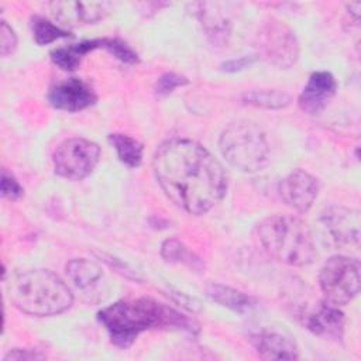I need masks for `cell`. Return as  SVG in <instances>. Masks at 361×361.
Here are the masks:
<instances>
[{"instance_id": "6da1fadb", "label": "cell", "mask_w": 361, "mask_h": 361, "mask_svg": "<svg viewBox=\"0 0 361 361\" xmlns=\"http://www.w3.org/2000/svg\"><path fill=\"white\" fill-rule=\"evenodd\" d=\"M154 175L169 200L189 214H204L227 192L223 165L199 142L173 138L162 142L152 158Z\"/></svg>"}, {"instance_id": "7a4b0ae2", "label": "cell", "mask_w": 361, "mask_h": 361, "mask_svg": "<svg viewBox=\"0 0 361 361\" xmlns=\"http://www.w3.org/2000/svg\"><path fill=\"white\" fill-rule=\"evenodd\" d=\"M99 320L106 327L111 341L123 348L130 347L140 333L154 327H176L196 330L195 323L179 312L151 299H123L102 309Z\"/></svg>"}, {"instance_id": "3957f363", "label": "cell", "mask_w": 361, "mask_h": 361, "mask_svg": "<svg viewBox=\"0 0 361 361\" xmlns=\"http://www.w3.org/2000/svg\"><path fill=\"white\" fill-rule=\"evenodd\" d=\"M7 295L18 310L38 317L63 313L73 303L69 286L48 269H30L10 276Z\"/></svg>"}, {"instance_id": "277c9868", "label": "cell", "mask_w": 361, "mask_h": 361, "mask_svg": "<svg viewBox=\"0 0 361 361\" xmlns=\"http://www.w3.org/2000/svg\"><path fill=\"white\" fill-rule=\"evenodd\" d=\"M257 231L264 250L283 264L305 267L317 258L313 234L296 216H269L258 224Z\"/></svg>"}, {"instance_id": "5b68a950", "label": "cell", "mask_w": 361, "mask_h": 361, "mask_svg": "<svg viewBox=\"0 0 361 361\" xmlns=\"http://www.w3.org/2000/svg\"><path fill=\"white\" fill-rule=\"evenodd\" d=\"M219 147L224 159L244 172H257L269 164L265 133L251 121H235L224 128Z\"/></svg>"}, {"instance_id": "8992f818", "label": "cell", "mask_w": 361, "mask_h": 361, "mask_svg": "<svg viewBox=\"0 0 361 361\" xmlns=\"http://www.w3.org/2000/svg\"><path fill=\"white\" fill-rule=\"evenodd\" d=\"M361 283V265L357 258L333 255L322 267L319 285L326 300L334 306L351 302Z\"/></svg>"}, {"instance_id": "52a82bcc", "label": "cell", "mask_w": 361, "mask_h": 361, "mask_svg": "<svg viewBox=\"0 0 361 361\" xmlns=\"http://www.w3.org/2000/svg\"><path fill=\"white\" fill-rule=\"evenodd\" d=\"M100 147L85 138H69L55 149V173L69 180H80L92 173L100 159Z\"/></svg>"}, {"instance_id": "ba28073f", "label": "cell", "mask_w": 361, "mask_h": 361, "mask_svg": "<svg viewBox=\"0 0 361 361\" xmlns=\"http://www.w3.org/2000/svg\"><path fill=\"white\" fill-rule=\"evenodd\" d=\"M261 56L282 69L292 68L299 59V42L290 27L278 20L268 21L258 32Z\"/></svg>"}, {"instance_id": "9c48e42d", "label": "cell", "mask_w": 361, "mask_h": 361, "mask_svg": "<svg viewBox=\"0 0 361 361\" xmlns=\"http://www.w3.org/2000/svg\"><path fill=\"white\" fill-rule=\"evenodd\" d=\"M320 221L337 247H357L360 243V213L344 206H330L320 213Z\"/></svg>"}, {"instance_id": "30bf717a", "label": "cell", "mask_w": 361, "mask_h": 361, "mask_svg": "<svg viewBox=\"0 0 361 361\" xmlns=\"http://www.w3.org/2000/svg\"><path fill=\"white\" fill-rule=\"evenodd\" d=\"M282 202L299 213L307 212L319 193V183L314 176L303 169L288 173L278 185Z\"/></svg>"}, {"instance_id": "8fae6325", "label": "cell", "mask_w": 361, "mask_h": 361, "mask_svg": "<svg viewBox=\"0 0 361 361\" xmlns=\"http://www.w3.org/2000/svg\"><path fill=\"white\" fill-rule=\"evenodd\" d=\"M47 99L54 109L79 111L94 104L97 96L86 80L79 78H69L51 86Z\"/></svg>"}, {"instance_id": "7c38bea8", "label": "cell", "mask_w": 361, "mask_h": 361, "mask_svg": "<svg viewBox=\"0 0 361 361\" xmlns=\"http://www.w3.org/2000/svg\"><path fill=\"white\" fill-rule=\"evenodd\" d=\"M113 4L110 1H52L49 10L59 24L66 27H78L94 24L103 20Z\"/></svg>"}, {"instance_id": "4fadbf2b", "label": "cell", "mask_w": 361, "mask_h": 361, "mask_svg": "<svg viewBox=\"0 0 361 361\" xmlns=\"http://www.w3.org/2000/svg\"><path fill=\"white\" fill-rule=\"evenodd\" d=\"M337 89L334 76L327 71L313 72L299 94V107L307 114H319L331 100Z\"/></svg>"}, {"instance_id": "5bb4252c", "label": "cell", "mask_w": 361, "mask_h": 361, "mask_svg": "<svg viewBox=\"0 0 361 361\" xmlns=\"http://www.w3.org/2000/svg\"><path fill=\"white\" fill-rule=\"evenodd\" d=\"M251 344L264 360H296L299 350L296 343L278 331L261 330L251 334Z\"/></svg>"}, {"instance_id": "9a60e30c", "label": "cell", "mask_w": 361, "mask_h": 361, "mask_svg": "<svg viewBox=\"0 0 361 361\" xmlns=\"http://www.w3.org/2000/svg\"><path fill=\"white\" fill-rule=\"evenodd\" d=\"M305 317V326L317 336L340 340L344 334V314L331 303H320Z\"/></svg>"}, {"instance_id": "2e32d148", "label": "cell", "mask_w": 361, "mask_h": 361, "mask_svg": "<svg viewBox=\"0 0 361 361\" xmlns=\"http://www.w3.org/2000/svg\"><path fill=\"white\" fill-rule=\"evenodd\" d=\"M65 269L69 281L75 285V288L86 293H89V290L93 292L96 288H99L103 279L102 268L96 262L86 258L71 259L66 264Z\"/></svg>"}, {"instance_id": "e0dca14e", "label": "cell", "mask_w": 361, "mask_h": 361, "mask_svg": "<svg viewBox=\"0 0 361 361\" xmlns=\"http://www.w3.org/2000/svg\"><path fill=\"white\" fill-rule=\"evenodd\" d=\"M197 17L207 31V35L213 37L214 41H224L230 34L231 21L224 10H220L221 3H196Z\"/></svg>"}, {"instance_id": "ac0fdd59", "label": "cell", "mask_w": 361, "mask_h": 361, "mask_svg": "<svg viewBox=\"0 0 361 361\" xmlns=\"http://www.w3.org/2000/svg\"><path fill=\"white\" fill-rule=\"evenodd\" d=\"M206 295L221 306H226L237 313L250 312L257 306V300L252 296L221 283L209 285L206 288Z\"/></svg>"}, {"instance_id": "d6986e66", "label": "cell", "mask_w": 361, "mask_h": 361, "mask_svg": "<svg viewBox=\"0 0 361 361\" xmlns=\"http://www.w3.org/2000/svg\"><path fill=\"white\" fill-rule=\"evenodd\" d=\"M102 45H103V39H87L79 44L61 47L51 52V59L55 65H58L65 71H75L80 65L82 58L87 52L96 48H102Z\"/></svg>"}, {"instance_id": "ffe728a7", "label": "cell", "mask_w": 361, "mask_h": 361, "mask_svg": "<svg viewBox=\"0 0 361 361\" xmlns=\"http://www.w3.org/2000/svg\"><path fill=\"white\" fill-rule=\"evenodd\" d=\"M109 142L113 145L118 159L124 165H127L128 168H137L141 165L144 147L138 140L127 134L113 133L109 134Z\"/></svg>"}, {"instance_id": "44dd1931", "label": "cell", "mask_w": 361, "mask_h": 361, "mask_svg": "<svg viewBox=\"0 0 361 361\" xmlns=\"http://www.w3.org/2000/svg\"><path fill=\"white\" fill-rule=\"evenodd\" d=\"M161 255L168 262H182L192 268L202 267L200 258L196 257L192 251H189L188 247L183 245V243L175 238H169L162 243Z\"/></svg>"}, {"instance_id": "7402d4cb", "label": "cell", "mask_w": 361, "mask_h": 361, "mask_svg": "<svg viewBox=\"0 0 361 361\" xmlns=\"http://www.w3.org/2000/svg\"><path fill=\"white\" fill-rule=\"evenodd\" d=\"M243 100L262 109H282L289 104L290 97L278 90H251L243 94Z\"/></svg>"}, {"instance_id": "603a6c76", "label": "cell", "mask_w": 361, "mask_h": 361, "mask_svg": "<svg viewBox=\"0 0 361 361\" xmlns=\"http://www.w3.org/2000/svg\"><path fill=\"white\" fill-rule=\"evenodd\" d=\"M31 28L34 39L38 45H47L51 44L59 38L69 37V32L59 25L42 18V17H34L31 20Z\"/></svg>"}, {"instance_id": "cb8c5ba5", "label": "cell", "mask_w": 361, "mask_h": 361, "mask_svg": "<svg viewBox=\"0 0 361 361\" xmlns=\"http://www.w3.org/2000/svg\"><path fill=\"white\" fill-rule=\"evenodd\" d=\"M103 48H106L110 54H113L117 59H120L124 63H137L138 62V55L124 42L118 41V39H109V38H103Z\"/></svg>"}, {"instance_id": "d4e9b609", "label": "cell", "mask_w": 361, "mask_h": 361, "mask_svg": "<svg viewBox=\"0 0 361 361\" xmlns=\"http://www.w3.org/2000/svg\"><path fill=\"white\" fill-rule=\"evenodd\" d=\"M188 83V79L182 75L173 73V72H166L155 83V94L157 97H165L169 93H172L176 87L183 86Z\"/></svg>"}, {"instance_id": "484cf974", "label": "cell", "mask_w": 361, "mask_h": 361, "mask_svg": "<svg viewBox=\"0 0 361 361\" xmlns=\"http://www.w3.org/2000/svg\"><path fill=\"white\" fill-rule=\"evenodd\" d=\"M24 190L18 180L7 171H1V195L8 200H17L23 196Z\"/></svg>"}, {"instance_id": "4316f807", "label": "cell", "mask_w": 361, "mask_h": 361, "mask_svg": "<svg viewBox=\"0 0 361 361\" xmlns=\"http://www.w3.org/2000/svg\"><path fill=\"white\" fill-rule=\"evenodd\" d=\"M17 48V35L14 30L6 23L1 21L0 25V54L1 56L11 55Z\"/></svg>"}, {"instance_id": "83f0119b", "label": "cell", "mask_w": 361, "mask_h": 361, "mask_svg": "<svg viewBox=\"0 0 361 361\" xmlns=\"http://www.w3.org/2000/svg\"><path fill=\"white\" fill-rule=\"evenodd\" d=\"M45 358V354H41L39 351L25 350V348H14L8 351L4 357V361H25V360H42Z\"/></svg>"}, {"instance_id": "f1b7e54d", "label": "cell", "mask_w": 361, "mask_h": 361, "mask_svg": "<svg viewBox=\"0 0 361 361\" xmlns=\"http://www.w3.org/2000/svg\"><path fill=\"white\" fill-rule=\"evenodd\" d=\"M254 56H241L238 59H231V61H227L221 65L223 71L226 72H237V71H241L244 69L245 66L251 65L254 62Z\"/></svg>"}, {"instance_id": "f546056e", "label": "cell", "mask_w": 361, "mask_h": 361, "mask_svg": "<svg viewBox=\"0 0 361 361\" xmlns=\"http://www.w3.org/2000/svg\"><path fill=\"white\" fill-rule=\"evenodd\" d=\"M350 13L354 16L355 20H358V16H360V8H361V3L360 1H355V3H350L347 4Z\"/></svg>"}]
</instances>
